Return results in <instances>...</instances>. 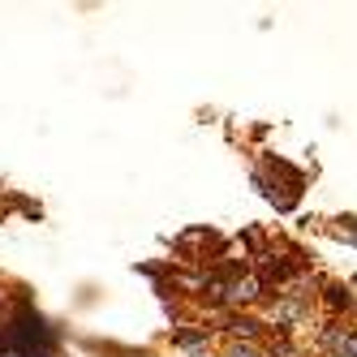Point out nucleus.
<instances>
[{"label":"nucleus","mask_w":357,"mask_h":357,"mask_svg":"<svg viewBox=\"0 0 357 357\" xmlns=\"http://www.w3.org/2000/svg\"><path fill=\"white\" fill-rule=\"evenodd\" d=\"M327 301H331V305H336V310H340V305H349L353 297H349V293H344L340 284H331V289H327Z\"/></svg>","instance_id":"obj_1"},{"label":"nucleus","mask_w":357,"mask_h":357,"mask_svg":"<svg viewBox=\"0 0 357 357\" xmlns=\"http://www.w3.org/2000/svg\"><path fill=\"white\" fill-rule=\"evenodd\" d=\"M228 357H263V353L250 349V344H233V353H228Z\"/></svg>","instance_id":"obj_2"},{"label":"nucleus","mask_w":357,"mask_h":357,"mask_svg":"<svg viewBox=\"0 0 357 357\" xmlns=\"http://www.w3.org/2000/svg\"><path fill=\"white\" fill-rule=\"evenodd\" d=\"M344 357H357V336H349V349H344Z\"/></svg>","instance_id":"obj_3"}]
</instances>
